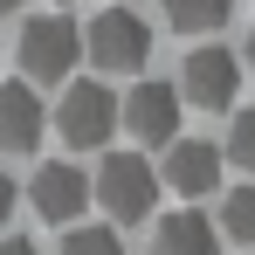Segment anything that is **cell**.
<instances>
[{"label": "cell", "mask_w": 255, "mask_h": 255, "mask_svg": "<svg viewBox=\"0 0 255 255\" xmlns=\"http://www.w3.org/2000/svg\"><path fill=\"white\" fill-rule=\"evenodd\" d=\"M14 221V179H7V166H0V228Z\"/></svg>", "instance_id": "9a60e30c"}, {"label": "cell", "mask_w": 255, "mask_h": 255, "mask_svg": "<svg viewBox=\"0 0 255 255\" xmlns=\"http://www.w3.org/2000/svg\"><path fill=\"white\" fill-rule=\"evenodd\" d=\"M42 131H48V118H42V97L28 83H0V152H35L42 145Z\"/></svg>", "instance_id": "9c48e42d"}, {"label": "cell", "mask_w": 255, "mask_h": 255, "mask_svg": "<svg viewBox=\"0 0 255 255\" xmlns=\"http://www.w3.org/2000/svg\"><path fill=\"white\" fill-rule=\"evenodd\" d=\"M62 255H125V249H118V228H69Z\"/></svg>", "instance_id": "4fadbf2b"}, {"label": "cell", "mask_w": 255, "mask_h": 255, "mask_svg": "<svg viewBox=\"0 0 255 255\" xmlns=\"http://www.w3.org/2000/svg\"><path fill=\"white\" fill-rule=\"evenodd\" d=\"M125 125H131V138H145V145H172L179 90H172V83H138V90L125 97Z\"/></svg>", "instance_id": "ba28073f"}, {"label": "cell", "mask_w": 255, "mask_h": 255, "mask_svg": "<svg viewBox=\"0 0 255 255\" xmlns=\"http://www.w3.org/2000/svg\"><path fill=\"white\" fill-rule=\"evenodd\" d=\"M179 97H193L200 111H228L242 97V55L228 48H193L186 69H179Z\"/></svg>", "instance_id": "5b68a950"}, {"label": "cell", "mask_w": 255, "mask_h": 255, "mask_svg": "<svg viewBox=\"0 0 255 255\" xmlns=\"http://www.w3.org/2000/svg\"><path fill=\"white\" fill-rule=\"evenodd\" d=\"M159 179H166L172 193L200 200V193H214V179H221V152H214L207 138H172V145H166V166H159Z\"/></svg>", "instance_id": "52a82bcc"}, {"label": "cell", "mask_w": 255, "mask_h": 255, "mask_svg": "<svg viewBox=\"0 0 255 255\" xmlns=\"http://www.w3.org/2000/svg\"><path fill=\"white\" fill-rule=\"evenodd\" d=\"M152 255H221V228H214L207 214H166L159 221V235H152Z\"/></svg>", "instance_id": "30bf717a"}, {"label": "cell", "mask_w": 255, "mask_h": 255, "mask_svg": "<svg viewBox=\"0 0 255 255\" xmlns=\"http://www.w3.org/2000/svg\"><path fill=\"white\" fill-rule=\"evenodd\" d=\"M214 228H228L235 242H255V186H235L228 200H221V221Z\"/></svg>", "instance_id": "7c38bea8"}, {"label": "cell", "mask_w": 255, "mask_h": 255, "mask_svg": "<svg viewBox=\"0 0 255 255\" xmlns=\"http://www.w3.org/2000/svg\"><path fill=\"white\" fill-rule=\"evenodd\" d=\"M159 7H166V21L179 35H207V28H221L235 14V0H159Z\"/></svg>", "instance_id": "8fae6325"}, {"label": "cell", "mask_w": 255, "mask_h": 255, "mask_svg": "<svg viewBox=\"0 0 255 255\" xmlns=\"http://www.w3.org/2000/svg\"><path fill=\"white\" fill-rule=\"evenodd\" d=\"M55 125H62V145L90 152V145H104V138L118 131V97L97 83V76H83V83H69V90H62Z\"/></svg>", "instance_id": "277c9868"}, {"label": "cell", "mask_w": 255, "mask_h": 255, "mask_svg": "<svg viewBox=\"0 0 255 255\" xmlns=\"http://www.w3.org/2000/svg\"><path fill=\"white\" fill-rule=\"evenodd\" d=\"M14 7H28V0H0V14H14Z\"/></svg>", "instance_id": "e0dca14e"}, {"label": "cell", "mask_w": 255, "mask_h": 255, "mask_svg": "<svg viewBox=\"0 0 255 255\" xmlns=\"http://www.w3.org/2000/svg\"><path fill=\"white\" fill-rule=\"evenodd\" d=\"M83 55L97 62V69L131 76V69H145V55H152V28H145L131 7H104V14L83 28Z\"/></svg>", "instance_id": "3957f363"}, {"label": "cell", "mask_w": 255, "mask_h": 255, "mask_svg": "<svg viewBox=\"0 0 255 255\" xmlns=\"http://www.w3.org/2000/svg\"><path fill=\"white\" fill-rule=\"evenodd\" d=\"M0 255H42V249H35L28 235H7V242H0Z\"/></svg>", "instance_id": "2e32d148"}, {"label": "cell", "mask_w": 255, "mask_h": 255, "mask_svg": "<svg viewBox=\"0 0 255 255\" xmlns=\"http://www.w3.org/2000/svg\"><path fill=\"white\" fill-rule=\"evenodd\" d=\"M228 159H235L242 172H255V111L235 118V131H228Z\"/></svg>", "instance_id": "5bb4252c"}, {"label": "cell", "mask_w": 255, "mask_h": 255, "mask_svg": "<svg viewBox=\"0 0 255 255\" xmlns=\"http://www.w3.org/2000/svg\"><path fill=\"white\" fill-rule=\"evenodd\" d=\"M62 7H69V0H62Z\"/></svg>", "instance_id": "d6986e66"}, {"label": "cell", "mask_w": 255, "mask_h": 255, "mask_svg": "<svg viewBox=\"0 0 255 255\" xmlns=\"http://www.w3.org/2000/svg\"><path fill=\"white\" fill-rule=\"evenodd\" d=\"M76 55H83V35H76L69 14H28L21 21V69H28V83H62L76 69Z\"/></svg>", "instance_id": "7a4b0ae2"}, {"label": "cell", "mask_w": 255, "mask_h": 255, "mask_svg": "<svg viewBox=\"0 0 255 255\" xmlns=\"http://www.w3.org/2000/svg\"><path fill=\"white\" fill-rule=\"evenodd\" d=\"M90 207V172H76V166H42L35 172V214H42L48 228H76V214Z\"/></svg>", "instance_id": "8992f818"}, {"label": "cell", "mask_w": 255, "mask_h": 255, "mask_svg": "<svg viewBox=\"0 0 255 255\" xmlns=\"http://www.w3.org/2000/svg\"><path fill=\"white\" fill-rule=\"evenodd\" d=\"M90 193L104 200L111 221H152V207H159V166H145L138 152H111L97 166V179H90Z\"/></svg>", "instance_id": "6da1fadb"}, {"label": "cell", "mask_w": 255, "mask_h": 255, "mask_svg": "<svg viewBox=\"0 0 255 255\" xmlns=\"http://www.w3.org/2000/svg\"><path fill=\"white\" fill-rule=\"evenodd\" d=\"M249 69H255V28H249Z\"/></svg>", "instance_id": "ac0fdd59"}]
</instances>
